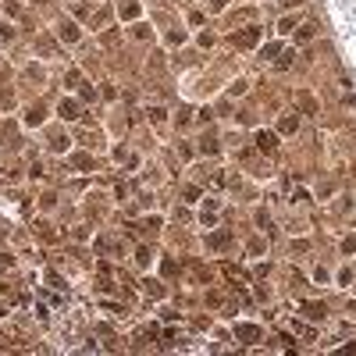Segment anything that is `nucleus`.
Returning <instances> with one entry per match:
<instances>
[{"label": "nucleus", "instance_id": "f257e3e1", "mask_svg": "<svg viewBox=\"0 0 356 356\" xmlns=\"http://www.w3.org/2000/svg\"><path fill=\"white\" fill-rule=\"evenodd\" d=\"M331 14L338 22V36H342V47L349 54V61L356 64V0H328Z\"/></svg>", "mask_w": 356, "mask_h": 356}, {"label": "nucleus", "instance_id": "f03ea898", "mask_svg": "<svg viewBox=\"0 0 356 356\" xmlns=\"http://www.w3.org/2000/svg\"><path fill=\"white\" fill-rule=\"evenodd\" d=\"M232 242H235V235H232L228 228H217V232L207 235V246L217 249V253H221V249H232Z\"/></svg>", "mask_w": 356, "mask_h": 356}, {"label": "nucleus", "instance_id": "7ed1b4c3", "mask_svg": "<svg viewBox=\"0 0 356 356\" xmlns=\"http://www.w3.org/2000/svg\"><path fill=\"white\" fill-rule=\"evenodd\" d=\"M232 43H235V47H257V43H260V29H242V32H235L232 36Z\"/></svg>", "mask_w": 356, "mask_h": 356}, {"label": "nucleus", "instance_id": "20e7f679", "mask_svg": "<svg viewBox=\"0 0 356 356\" xmlns=\"http://www.w3.org/2000/svg\"><path fill=\"white\" fill-rule=\"evenodd\" d=\"M253 143H257V150H260V153H274V150H278V136H274V132H264V128L257 132V139H253Z\"/></svg>", "mask_w": 356, "mask_h": 356}, {"label": "nucleus", "instance_id": "39448f33", "mask_svg": "<svg viewBox=\"0 0 356 356\" xmlns=\"http://www.w3.org/2000/svg\"><path fill=\"white\" fill-rule=\"evenodd\" d=\"M57 114H61L64 121H75V118L82 114V103L79 100H61V103H57Z\"/></svg>", "mask_w": 356, "mask_h": 356}, {"label": "nucleus", "instance_id": "423d86ee", "mask_svg": "<svg viewBox=\"0 0 356 356\" xmlns=\"http://www.w3.org/2000/svg\"><path fill=\"white\" fill-rule=\"evenodd\" d=\"M235 338L239 342H260V328L257 324H235Z\"/></svg>", "mask_w": 356, "mask_h": 356}, {"label": "nucleus", "instance_id": "0eeeda50", "mask_svg": "<svg viewBox=\"0 0 356 356\" xmlns=\"http://www.w3.org/2000/svg\"><path fill=\"white\" fill-rule=\"evenodd\" d=\"M278 128L285 132V136H296V132H299V114H281V121H278Z\"/></svg>", "mask_w": 356, "mask_h": 356}, {"label": "nucleus", "instance_id": "6e6552de", "mask_svg": "<svg viewBox=\"0 0 356 356\" xmlns=\"http://www.w3.org/2000/svg\"><path fill=\"white\" fill-rule=\"evenodd\" d=\"M57 36H61L64 43H75L82 32H79V25H75V22H61V25H57Z\"/></svg>", "mask_w": 356, "mask_h": 356}, {"label": "nucleus", "instance_id": "1a4fd4ad", "mask_svg": "<svg viewBox=\"0 0 356 356\" xmlns=\"http://www.w3.org/2000/svg\"><path fill=\"white\" fill-rule=\"evenodd\" d=\"M303 314L310 317V321H324V317H328V306H324V303H303Z\"/></svg>", "mask_w": 356, "mask_h": 356}, {"label": "nucleus", "instance_id": "9d476101", "mask_svg": "<svg viewBox=\"0 0 356 356\" xmlns=\"http://www.w3.org/2000/svg\"><path fill=\"white\" fill-rule=\"evenodd\" d=\"M217 210H221V203H217V200H207V207H203V214H200L207 228H210V225H214V221H217Z\"/></svg>", "mask_w": 356, "mask_h": 356}, {"label": "nucleus", "instance_id": "9b49d317", "mask_svg": "<svg viewBox=\"0 0 356 356\" xmlns=\"http://www.w3.org/2000/svg\"><path fill=\"white\" fill-rule=\"evenodd\" d=\"M71 168H79V171H93V168H96V160H93V153H75V157H71Z\"/></svg>", "mask_w": 356, "mask_h": 356}, {"label": "nucleus", "instance_id": "f8f14e48", "mask_svg": "<svg viewBox=\"0 0 356 356\" xmlns=\"http://www.w3.org/2000/svg\"><path fill=\"white\" fill-rule=\"evenodd\" d=\"M43 118H47V111H43V103H36V107H29V114H25V125H43Z\"/></svg>", "mask_w": 356, "mask_h": 356}, {"label": "nucleus", "instance_id": "ddd939ff", "mask_svg": "<svg viewBox=\"0 0 356 356\" xmlns=\"http://www.w3.org/2000/svg\"><path fill=\"white\" fill-rule=\"evenodd\" d=\"M121 18H125V22H136V18H139V4H136V0L121 4Z\"/></svg>", "mask_w": 356, "mask_h": 356}, {"label": "nucleus", "instance_id": "4468645a", "mask_svg": "<svg viewBox=\"0 0 356 356\" xmlns=\"http://www.w3.org/2000/svg\"><path fill=\"white\" fill-rule=\"evenodd\" d=\"M296 103H299V111H306V114H317V103H314V96L299 93V96H296Z\"/></svg>", "mask_w": 356, "mask_h": 356}, {"label": "nucleus", "instance_id": "2eb2a0df", "mask_svg": "<svg viewBox=\"0 0 356 356\" xmlns=\"http://www.w3.org/2000/svg\"><path fill=\"white\" fill-rule=\"evenodd\" d=\"M314 22H306V25H299V29H296V39H299V43H306V39H314Z\"/></svg>", "mask_w": 356, "mask_h": 356}, {"label": "nucleus", "instance_id": "dca6fc26", "mask_svg": "<svg viewBox=\"0 0 356 356\" xmlns=\"http://www.w3.org/2000/svg\"><path fill=\"white\" fill-rule=\"evenodd\" d=\"M143 289L153 296V299H160V296H164V285H160V281H143Z\"/></svg>", "mask_w": 356, "mask_h": 356}, {"label": "nucleus", "instance_id": "f3484780", "mask_svg": "<svg viewBox=\"0 0 356 356\" xmlns=\"http://www.w3.org/2000/svg\"><path fill=\"white\" fill-rule=\"evenodd\" d=\"M200 150H203V153H217V139H214V136H203V139H200Z\"/></svg>", "mask_w": 356, "mask_h": 356}, {"label": "nucleus", "instance_id": "a211bd4d", "mask_svg": "<svg viewBox=\"0 0 356 356\" xmlns=\"http://www.w3.org/2000/svg\"><path fill=\"white\" fill-rule=\"evenodd\" d=\"M289 64H292V50H285V54H278V61H274V68H278V71H285Z\"/></svg>", "mask_w": 356, "mask_h": 356}, {"label": "nucleus", "instance_id": "6ab92c4d", "mask_svg": "<svg viewBox=\"0 0 356 356\" xmlns=\"http://www.w3.org/2000/svg\"><path fill=\"white\" fill-rule=\"evenodd\" d=\"M292 29H296V18H281V22H278V32H281V36H289Z\"/></svg>", "mask_w": 356, "mask_h": 356}, {"label": "nucleus", "instance_id": "aec40b11", "mask_svg": "<svg viewBox=\"0 0 356 356\" xmlns=\"http://www.w3.org/2000/svg\"><path fill=\"white\" fill-rule=\"evenodd\" d=\"M257 225H260V228H267V232H271V235H274V225H271V214H264V210H260V214H257Z\"/></svg>", "mask_w": 356, "mask_h": 356}, {"label": "nucleus", "instance_id": "412c9836", "mask_svg": "<svg viewBox=\"0 0 356 356\" xmlns=\"http://www.w3.org/2000/svg\"><path fill=\"white\" fill-rule=\"evenodd\" d=\"M150 257H153V253H150L146 246H139V249H136V264H143V267H146V264H150Z\"/></svg>", "mask_w": 356, "mask_h": 356}, {"label": "nucleus", "instance_id": "4be33fe9", "mask_svg": "<svg viewBox=\"0 0 356 356\" xmlns=\"http://www.w3.org/2000/svg\"><path fill=\"white\" fill-rule=\"evenodd\" d=\"M150 121L153 125H164V107H150Z\"/></svg>", "mask_w": 356, "mask_h": 356}, {"label": "nucleus", "instance_id": "5701e85b", "mask_svg": "<svg viewBox=\"0 0 356 356\" xmlns=\"http://www.w3.org/2000/svg\"><path fill=\"white\" fill-rule=\"evenodd\" d=\"M50 146H54L57 153H61V150H68V136H54V139H50Z\"/></svg>", "mask_w": 356, "mask_h": 356}, {"label": "nucleus", "instance_id": "b1692460", "mask_svg": "<svg viewBox=\"0 0 356 356\" xmlns=\"http://www.w3.org/2000/svg\"><path fill=\"white\" fill-rule=\"evenodd\" d=\"M132 36H136V39H150V25H136V29H132Z\"/></svg>", "mask_w": 356, "mask_h": 356}, {"label": "nucleus", "instance_id": "393cba45", "mask_svg": "<svg viewBox=\"0 0 356 356\" xmlns=\"http://www.w3.org/2000/svg\"><path fill=\"white\" fill-rule=\"evenodd\" d=\"M281 54V43H267L264 47V57H278Z\"/></svg>", "mask_w": 356, "mask_h": 356}, {"label": "nucleus", "instance_id": "a878e982", "mask_svg": "<svg viewBox=\"0 0 356 356\" xmlns=\"http://www.w3.org/2000/svg\"><path fill=\"white\" fill-rule=\"evenodd\" d=\"M64 82H68V86H82V75H79V68H71Z\"/></svg>", "mask_w": 356, "mask_h": 356}, {"label": "nucleus", "instance_id": "bb28decb", "mask_svg": "<svg viewBox=\"0 0 356 356\" xmlns=\"http://www.w3.org/2000/svg\"><path fill=\"white\" fill-rule=\"evenodd\" d=\"M11 36H14V29L11 25H0V43H11Z\"/></svg>", "mask_w": 356, "mask_h": 356}, {"label": "nucleus", "instance_id": "cd10ccee", "mask_svg": "<svg viewBox=\"0 0 356 356\" xmlns=\"http://www.w3.org/2000/svg\"><path fill=\"white\" fill-rule=\"evenodd\" d=\"M242 93H246V82H235V86L228 89V96H242Z\"/></svg>", "mask_w": 356, "mask_h": 356}, {"label": "nucleus", "instance_id": "c85d7f7f", "mask_svg": "<svg viewBox=\"0 0 356 356\" xmlns=\"http://www.w3.org/2000/svg\"><path fill=\"white\" fill-rule=\"evenodd\" d=\"M143 228H146V232H153V228H160V217H146V221H143Z\"/></svg>", "mask_w": 356, "mask_h": 356}, {"label": "nucleus", "instance_id": "c756f323", "mask_svg": "<svg viewBox=\"0 0 356 356\" xmlns=\"http://www.w3.org/2000/svg\"><path fill=\"white\" fill-rule=\"evenodd\" d=\"M189 118H192V111H189V107H182V111H178V125H185Z\"/></svg>", "mask_w": 356, "mask_h": 356}, {"label": "nucleus", "instance_id": "7c9ffc66", "mask_svg": "<svg viewBox=\"0 0 356 356\" xmlns=\"http://www.w3.org/2000/svg\"><path fill=\"white\" fill-rule=\"evenodd\" d=\"M342 249H346V253H353V249H356V235H349V239L342 242Z\"/></svg>", "mask_w": 356, "mask_h": 356}, {"label": "nucleus", "instance_id": "2f4dec72", "mask_svg": "<svg viewBox=\"0 0 356 356\" xmlns=\"http://www.w3.org/2000/svg\"><path fill=\"white\" fill-rule=\"evenodd\" d=\"M285 4H289V7H299V4H303V0H285Z\"/></svg>", "mask_w": 356, "mask_h": 356}]
</instances>
